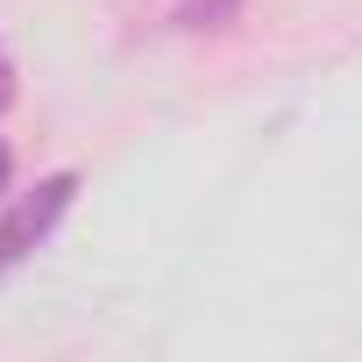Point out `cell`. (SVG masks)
Instances as JSON below:
<instances>
[{"mask_svg":"<svg viewBox=\"0 0 362 362\" xmlns=\"http://www.w3.org/2000/svg\"><path fill=\"white\" fill-rule=\"evenodd\" d=\"M8 100H15V71H8V64H0V107H8Z\"/></svg>","mask_w":362,"mask_h":362,"instance_id":"3957f363","label":"cell"},{"mask_svg":"<svg viewBox=\"0 0 362 362\" xmlns=\"http://www.w3.org/2000/svg\"><path fill=\"white\" fill-rule=\"evenodd\" d=\"M235 8L242 0H185V8H177V29H221V22H235Z\"/></svg>","mask_w":362,"mask_h":362,"instance_id":"7a4b0ae2","label":"cell"},{"mask_svg":"<svg viewBox=\"0 0 362 362\" xmlns=\"http://www.w3.org/2000/svg\"><path fill=\"white\" fill-rule=\"evenodd\" d=\"M8 163H15V156H8V142H0V192H8Z\"/></svg>","mask_w":362,"mask_h":362,"instance_id":"277c9868","label":"cell"},{"mask_svg":"<svg viewBox=\"0 0 362 362\" xmlns=\"http://www.w3.org/2000/svg\"><path fill=\"white\" fill-rule=\"evenodd\" d=\"M71 192H78V177L71 170H50V177H36V192H22L8 214H0V277H8L15 263H29L50 242V228L71 214Z\"/></svg>","mask_w":362,"mask_h":362,"instance_id":"6da1fadb","label":"cell"}]
</instances>
